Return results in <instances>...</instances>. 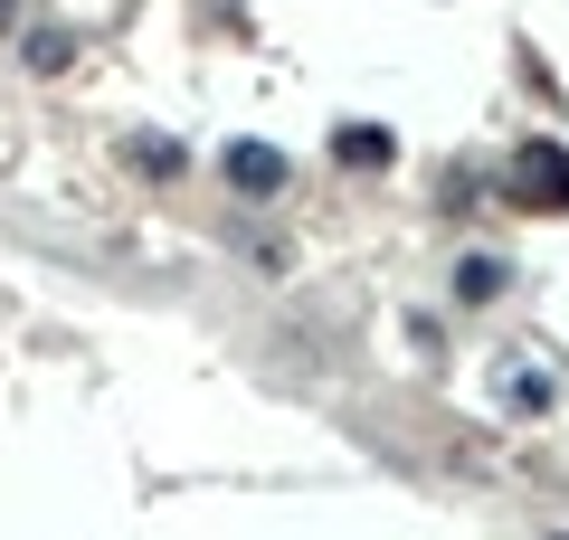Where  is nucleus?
Instances as JSON below:
<instances>
[{
  "label": "nucleus",
  "mask_w": 569,
  "mask_h": 540,
  "mask_svg": "<svg viewBox=\"0 0 569 540\" xmlns=\"http://www.w3.org/2000/svg\"><path fill=\"white\" fill-rule=\"evenodd\" d=\"M503 190L522 209H569V152H560V142H531V152L503 171Z\"/></svg>",
  "instance_id": "1"
},
{
  "label": "nucleus",
  "mask_w": 569,
  "mask_h": 540,
  "mask_svg": "<svg viewBox=\"0 0 569 540\" xmlns=\"http://www.w3.org/2000/svg\"><path fill=\"white\" fill-rule=\"evenodd\" d=\"M228 180H238L247 200H266V190H284V152L276 142H228Z\"/></svg>",
  "instance_id": "2"
},
{
  "label": "nucleus",
  "mask_w": 569,
  "mask_h": 540,
  "mask_svg": "<svg viewBox=\"0 0 569 540\" xmlns=\"http://www.w3.org/2000/svg\"><path fill=\"white\" fill-rule=\"evenodd\" d=\"M133 161H142V171H152V180H171V171H181V152H171L162 133H142V142H133Z\"/></svg>",
  "instance_id": "3"
},
{
  "label": "nucleus",
  "mask_w": 569,
  "mask_h": 540,
  "mask_svg": "<svg viewBox=\"0 0 569 540\" xmlns=\"http://www.w3.org/2000/svg\"><path fill=\"white\" fill-rule=\"evenodd\" d=\"M29 67H39V77H58V67H67V39H58V29H39V39H29Z\"/></svg>",
  "instance_id": "4"
}]
</instances>
